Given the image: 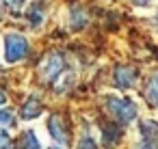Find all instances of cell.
<instances>
[{
  "label": "cell",
  "instance_id": "cell-1",
  "mask_svg": "<svg viewBox=\"0 0 158 149\" xmlns=\"http://www.w3.org/2000/svg\"><path fill=\"white\" fill-rule=\"evenodd\" d=\"M104 106L108 110V115L119 121L121 125H128L132 121H136V115H139V106L134 99L130 97H119V95H106L104 97Z\"/></svg>",
  "mask_w": 158,
  "mask_h": 149
},
{
  "label": "cell",
  "instance_id": "cell-2",
  "mask_svg": "<svg viewBox=\"0 0 158 149\" xmlns=\"http://www.w3.org/2000/svg\"><path fill=\"white\" fill-rule=\"evenodd\" d=\"M28 54V39L22 35H7L5 37V61L7 63H18L22 58H26Z\"/></svg>",
  "mask_w": 158,
  "mask_h": 149
},
{
  "label": "cell",
  "instance_id": "cell-3",
  "mask_svg": "<svg viewBox=\"0 0 158 149\" xmlns=\"http://www.w3.org/2000/svg\"><path fill=\"white\" fill-rule=\"evenodd\" d=\"M67 67H69V65H67L65 56H63L61 52H52V54H48V56L44 58V63H41V67H39V74H41V78H44L46 82H54Z\"/></svg>",
  "mask_w": 158,
  "mask_h": 149
},
{
  "label": "cell",
  "instance_id": "cell-4",
  "mask_svg": "<svg viewBox=\"0 0 158 149\" xmlns=\"http://www.w3.org/2000/svg\"><path fill=\"white\" fill-rule=\"evenodd\" d=\"M136 80H139V74H136L134 67H130V65H119V67L115 69V82H117L119 89H132V87L136 84Z\"/></svg>",
  "mask_w": 158,
  "mask_h": 149
},
{
  "label": "cell",
  "instance_id": "cell-5",
  "mask_svg": "<svg viewBox=\"0 0 158 149\" xmlns=\"http://www.w3.org/2000/svg\"><path fill=\"white\" fill-rule=\"evenodd\" d=\"M46 11H48V2H46V0H33V2H31V7L26 9V18H28L33 28H39L46 22Z\"/></svg>",
  "mask_w": 158,
  "mask_h": 149
},
{
  "label": "cell",
  "instance_id": "cell-6",
  "mask_svg": "<svg viewBox=\"0 0 158 149\" xmlns=\"http://www.w3.org/2000/svg\"><path fill=\"white\" fill-rule=\"evenodd\" d=\"M48 132L52 136V140H56L59 145H65L67 143V130H65V123L59 115H52L48 119Z\"/></svg>",
  "mask_w": 158,
  "mask_h": 149
},
{
  "label": "cell",
  "instance_id": "cell-7",
  "mask_svg": "<svg viewBox=\"0 0 158 149\" xmlns=\"http://www.w3.org/2000/svg\"><path fill=\"white\" fill-rule=\"evenodd\" d=\"M41 110H44L41 97H39V95H31V97L24 102V106H22V119H26V121L37 119V117L41 115Z\"/></svg>",
  "mask_w": 158,
  "mask_h": 149
},
{
  "label": "cell",
  "instance_id": "cell-8",
  "mask_svg": "<svg viewBox=\"0 0 158 149\" xmlns=\"http://www.w3.org/2000/svg\"><path fill=\"white\" fill-rule=\"evenodd\" d=\"M87 22H89V18H87L85 9L82 7H72V11H69V28L72 30H82L87 26Z\"/></svg>",
  "mask_w": 158,
  "mask_h": 149
},
{
  "label": "cell",
  "instance_id": "cell-9",
  "mask_svg": "<svg viewBox=\"0 0 158 149\" xmlns=\"http://www.w3.org/2000/svg\"><path fill=\"white\" fill-rule=\"evenodd\" d=\"M74 80H76V71L67 67V69H65V71L52 82V84H54V91H56V93H65V91L74 84Z\"/></svg>",
  "mask_w": 158,
  "mask_h": 149
},
{
  "label": "cell",
  "instance_id": "cell-10",
  "mask_svg": "<svg viewBox=\"0 0 158 149\" xmlns=\"http://www.w3.org/2000/svg\"><path fill=\"white\" fill-rule=\"evenodd\" d=\"M102 143H104V147H115L119 140H121V132L115 127V125H104L102 127Z\"/></svg>",
  "mask_w": 158,
  "mask_h": 149
},
{
  "label": "cell",
  "instance_id": "cell-11",
  "mask_svg": "<svg viewBox=\"0 0 158 149\" xmlns=\"http://www.w3.org/2000/svg\"><path fill=\"white\" fill-rule=\"evenodd\" d=\"M141 140L158 143V123H154V121H143V123H141Z\"/></svg>",
  "mask_w": 158,
  "mask_h": 149
},
{
  "label": "cell",
  "instance_id": "cell-12",
  "mask_svg": "<svg viewBox=\"0 0 158 149\" xmlns=\"http://www.w3.org/2000/svg\"><path fill=\"white\" fill-rule=\"evenodd\" d=\"M145 97H147V102H149L154 108H158V74H154V76L149 78L147 89H145Z\"/></svg>",
  "mask_w": 158,
  "mask_h": 149
},
{
  "label": "cell",
  "instance_id": "cell-13",
  "mask_svg": "<svg viewBox=\"0 0 158 149\" xmlns=\"http://www.w3.org/2000/svg\"><path fill=\"white\" fill-rule=\"evenodd\" d=\"M24 149H41V143H39V138L33 130L24 132Z\"/></svg>",
  "mask_w": 158,
  "mask_h": 149
},
{
  "label": "cell",
  "instance_id": "cell-14",
  "mask_svg": "<svg viewBox=\"0 0 158 149\" xmlns=\"http://www.w3.org/2000/svg\"><path fill=\"white\" fill-rule=\"evenodd\" d=\"M78 149H98V143L93 140V136L85 134V136L78 140Z\"/></svg>",
  "mask_w": 158,
  "mask_h": 149
},
{
  "label": "cell",
  "instance_id": "cell-15",
  "mask_svg": "<svg viewBox=\"0 0 158 149\" xmlns=\"http://www.w3.org/2000/svg\"><path fill=\"white\" fill-rule=\"evenodd\" d=\"M2 2H5V5H7V9H9V11H13L15 15L24 9V0H2Z\"/></svg>",
  "mask_w": 158,
  "mask_h": 149
},
{
  "label": "cell",
  "instance_id": "cell-16",
  "mask_svg": "<svg viewBox=\"0 0 158 149\" xmlns=\"http://www.w3.org/2000/svg\"><path fill=\"white\" fill-rule=\"evenodd\" d=\"M15 123V117L11 110H0V125H13Z\"/></svg>",
  "mask_w": 158,
  "mask_h": 149
},
{
  "label": "cell",
  "instance_id": "cell-17",
  "mask_svg": "<svg viewBox=\"0 0 158 149\" xmlns=\"http://www.w3.org/2000/svg\"><path fill=\"white\" fill-rule=\"evenodd\" d=\"M132 2H134L136 7H143V9H147V7H152V5H154V0H132Z\"/></svg>",
  "mask_w": 158,
  "mask_h": 149
},
{
  "label": "cell",
  "instance_id": "cell-18",
  "mask_svg": "<svg viewBox=\"0 0 158 149\" xmlns=\"http://www.w3.org/2000/svg\"><path fill=\"white\" fill-rule=\"evenodd\" d=\"M139 149H158V143H147V140H141Z\"/></svg>",
  "mask_w": 158,
  "mask_h": 149
},
{
  "label": "cell",
  "instance_id": "cell-19",
  "mask_svg": "<svg viewBox=\"0 0 158 149\" xmlns=\"http://www.w3.org/2000/svg\"><path fill=\"white\" fill-rule=\"evenodd\" d=\"M11 138H9V132H5V130H0V147H2L5 143H9Z\"/></svg>",
  "mask_w": 158,
  "mask_h": 149
},
{
  "label": "cell",
  "instance_id": "cell-20",
  "mask_svg": "<svg viewBox=\"0 0 158 149\" xmlns=\"http://www.w3.org/2000/svg\"><path fill=\"white\" fill-rule=\"evenodd\" d=\"M0 149H20V145H15V143H11V140H9V143H5Z\"/></svg>",
  "mask_w": 158,
  "mask_h": 149
},
{
  "label": "cell",
  "instance_id": "cell-21",
  "mask_svg": "<svg viewBox=\"0 0 158 149\" xmlns=\"http://www.w3.org/2000/svg\"><path fill=\"white\" fill-rule=\"evenodd\" d=\"M5 102H7V95H5L2 91H0V106H5Z\"/></svg>",
  "mask_w": 158,
  "mask_h": 149
},
{
  "label": "cell",
  "instance_id": "cell-22",
  "mask_svg": "<svg viewBox=\"0 0 158 149\" xmlns=\"http://www.w3.org/2000/svg\"><path fill=\"white\" fill-rule=\"evenodd\" d=\"M154 26H156V35H158V15L154 18Z\"/></svg>",
  "mask_w": 158,
  "mask_h": 149
},
{
  "label": "cell",
  "instance_id": "cell-23",
  "mask_svg": "<svg viewBox=\"0 0 158 149\" xmlns=\"http://www.w3.org/2000/svg\"><path fill=\"white\" fill-rule=\"evenodd\" d=\"M52 149H63V145H59V147H52Z\"/></svg>",
  "mask_w": 158,
  "mask_h": 149
}]
</instances>
